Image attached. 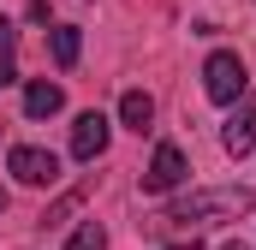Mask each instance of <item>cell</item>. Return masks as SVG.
<instances>
[{
    "label": "cell",
    "instance_id": "3",
    "mask_svg": "<svg viewBox=\"0 0 256 250\" xmlns=\"http://www.w3.org/2000/svg\"><path fill=\"white\" fill-rule=\"evenodd\" d=\"M6 167L18 173V185H36V190L60 179V155H54V149H36V143H18V149L6 155Z\"/></svg>",
    "mask_w": 256,
    "mask_h": 250
},
{
    "label": "cell",
    "instance_id": "1",
    "mask_svg": "<svg viewBox=\"0 0 256 250\" xmlns=\"http://www.w3.org/2000/svg\"><path fill=\"white\" fill-rule=\"evenodd\" d=\"M250 208H256V185H208V190L179 196L167 208V220H179V226H226V220H238Z\"/></svg>",
    "mask_w": 256,
    "mask_h": 250
},
{
    "label": "cell",
    "instance_id": "9",
    "mask_svg": "<svg viewBox=\"0 0 256 250\" xmlns=\"http://www.w3.org/2000/svg\"><path fill=\"white\" fill-rule=\"evenodd\" d=\"M78 54H84L78 24H60V30H54V66H60V72H72V66H78Z\"/></svg>",
    "mask_w": 256,
    "mask_h": 250
},
{
    "label": "cell",
    "instance_id": "4",
    "mask_svg": "<svg viewBox=\"0 0 256 250\" xmlns=\"http://www.w3.org/2000/svg\"><path fill=\"white\" fill-rule=\"evenodd\" d=\"M185 173H191V167H185V149H179V143H161L155 161H149V173H143V190H149V196H167V190L185 185Z\"/></svg>",
    "mask_w": 256,
    "mask_h": 250
},
{
    "label": "cell",
    "instance_id": "7",
    "mask_svg": "<svg viewBox=\"0 0 256 250\" xmlns=\"http://www.w3.org/2000/svg\"><path fill=\"white\" fill-rule=\"evenodd\" d=\"M60 108H66V90H60V84H48V78H36V84L24 90V114H30V120H54Z\"/></svg>",
    "mask_w": 256,
    "mask_h": 250
},
{
    "label": "cell",
    "instance_id": "16",
    "mask_svg": "<svg viewBox=\"0 0 256 250\" xmlns=\"http://www.w3.org/2000/svg\"><path fill=\"white\" fill-rule=\"evenodd\" d=\"M0 208H6V190H0Z\"/></svg>",
    "mask_w": 256,
    "mask_h": 250
},
{
    "label": "cell",
    "instance_id": "5",
    "mask_svg": "<svg viewBox=\"0 0 256 250\" xmlns=\"http://www.w3.org/2000/svg\"><path fill=\"white\" fill-rule=\"evenodd\" d=\"M108 131H114L108 114H96V108L78 114V125H72V155H78V161H96V155L108 149Z\"/></svg>",
    "mask_w": 256,
    "mask_h": 250
},
{
    "label": "cell",
    "instance_id": "8",
    "mask_svg": "<svg viewBox=\"0 0 256 250\" xmlns=\"http://www.w3.org/2000/svg\"><path fill=\"white\" fill-rule=\"evenodd\" d=\"M120 125H126V131H149V125H155V96H149V90H126V96H120Z\"/></svg>",
    "mask_w": 256,
    "mask_h": 250
},
{
    "label": "cell",
    "instance_id": "10",
    "mask_svg": "<svg viewBox=\"0 0 256 250\" xmlns=\"http://www.w3.org/2000/svg\"><path fill=\"white\" fill-rule=\"evenodd\" d=\"M66 250H108V226H102V220H84V226L66 238Z\"/></svg>",
    "mask_w": 256,
    "mask_h": 250
},
{
    "label": "cell",
    "instance_id": "14",
    "mask_svg": "<svg viewBox=\"0 0 256 250\" xmlns=\"http://www.w3.org/2000/svg\"><path fill=\"white\" fill-rule=\"evenodd\" d=\"M167 250H202V244H196V238H173Z\"/></svg>",
    "mask_w": 256,
    "mask_h": 250
},
{
    "label": "cell",
    "instance_id": "11",
    "mask_svg": "<svg viewBox=\"0 0 256 250\" xmlns=\"http://www.w3.org/2000/svg\"><path fill=\"white\" fill-rule=\"evenodd\" d=\"M84 190H90V185H78V190H66V196H60V202H54V208H48V214H42V220H48V226H60L66 214H72V208H78V202H84Z\"/></svg>",
    "mask_w": 256,
    "mask_h": 250
},
{
    "label": "cell",
    "instance_id": "15",
    "mask_svg": "<svg viewBox=\"0 0 256 250\" xmlns=\"http://www.w3.org/2000/svg\"><path fill=\"white\" fill-rule=\"evenodd\" d=\"M220 250H244V244H238V238H232V244H220Z\"/></svg>",
    "mask_w": 256,
    "mask_h": 250
},
{
    "label": "cell",
    "instance_id": "12",
    "mask_svg": "<svg viewBox=\"0 0 256 250\" xmlns=\"http://www.w3.org/2000/svg\"><path fill=\"white\" fill-rule=\"evenodd\" d=\"M12 42H18V30H12V24H0V60H12Z\"/></svg>",
    "mask_w": 256,
    "mask_h": 250
},
{
    "label": "cell",
    "instance_id": "2",
    "mask_svg": "<svg viewBox=\"0 0 256 250\" xmlns=\"http://www.w3.org/2000/svg\"><path fill=\"white\" fill-rule=\"evenodd\" d=\"M202 90H208V102H220V108H232L244 90H250V72H244V60L232 54V48H220V54H208V66H202Z\"/></svg>",
    "mask_w": 256,
    "mask_h": 250
},
{
    "label": "cell",
    "instance_id": "13",
    "mask_svg": "<svg viewBox=\"0 0 256 250\" xmlns=\"http://www.w3.org/2000/svg\"><path fill=\"white\" fill-rule=\"evenodd\" d=\"M6 84H18V66L12 60H0V90H6Z\"/></svg>",
    "mask_w": 256,
    "mask_h": 250
},
{
    "label": "cell",
    "instance_id": "6",
    "mask_svg": "<svg viewBox=\"0 0 256 250\" xmlns=\"http://www.w3.org/2000/svg\"><path fill=\"white\" fill-rule=\"evenodd\" d=\"M220 143H226V155H250V149H256V90H244V108L226 120Z\"/></svg>",
    "mask_w": 256,
    "mask_h": 250
}]
</instances>
